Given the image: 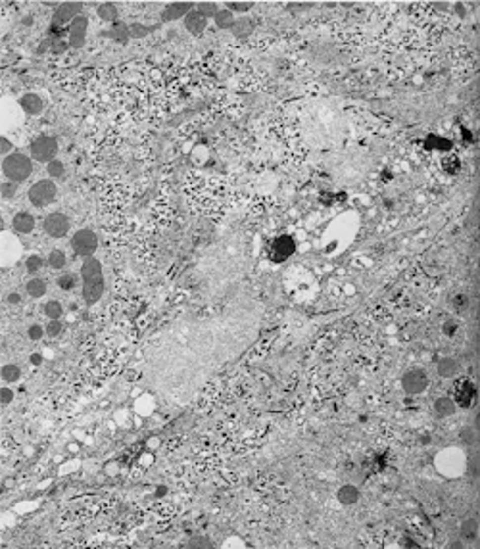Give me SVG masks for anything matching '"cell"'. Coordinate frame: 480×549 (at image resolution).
Masks as SVG:
<instances>
[{"label": "cell", "mask_w": 480, "mask_h": 549, "mask_svg": "<svg viewBox=\"0 0 480 549\" xmlns=\"http://www.w3.org/2000/svg\"><path fill=\"white\" fill-rule=\"evenodd\" d=\"M98 16L102 17L104 21H115V19H117V8H115V4H112V2L100 4V6H98Z\"/></svg>", "instance_id": "obj_22"}, {"label": "cell", "mask_w": 480, "mask_h": 549, "mask_svg": "<svg viewBox=\"0 0 480 549\" xmlns=\"http://www.w3.org/2000/svg\"><path fill=\"white\" fill-rule=\"evenodd\" d=\"M25 267H27L29 273H37L43 267V258L41 256H29L27 261H25Z\"/></svg>", "instance_id": "obj_32"}, {"label": "cell", "mask_w": 480, "mask_h": 549, "mask_svg": "<svg viewBox=\"0 0 480 549\" xmlns=\"http://www.w3.org/2000/svg\"><path fill=\"white\" fill-rule=\"evenodd\" d=\"M21 302V296L17 294V292H12L10 296H8V304H12V306H16V304H19Z\"/></svg>", "instance_id": "obj_41"}, {"label": "cell", "mask_w": 480, "mask_h": 549, "mask_svg": "<svg viewBox=\"0 0 480 549\" xmlns=\"http://www.w3.org/2000/svg\"><path fill=\"white\" fill-rule=\"evenodd\" d=\"M401 388L407 394H423L429 388V376L423 369H411L401 376Z\"/></svg>", "instance_id": "obj_7"}, {"label": "cell", "mask_w": 480, "mask_h": 549, "mask_svg": "<svg viewBox=\"0 0 480 549\" xmlns=\"http://www.w3.org/2000/svg\"><path fill=\"white\" fill-rule=\"evenodd\" d=\"M65 263H67V258L62 250H52L50 256H48V265L52 269H64Z\"/></svg>", "instance_id": "obj_23"}, {"label": "cell", "mask_w": 480, "mask_h": 549, "mask_svg": "<svg viewBox=\"0 0 480 549\" xmlns=\"http://www.w3.org/2000/svg\"><path fill=\"white\" fill-rule=\"evenodd\" d=\"M19 376H21V369L14 363H8V365L2 367V380L4 382H17Z\"/></svg>", "instance_id": "obj_21"}, {"label": "cell", "mask_w": 480, "mask_h": 549, "mask_svg": "<svg viewBox=\"0 0 480 549\" xmlns=\"http://www.w3.org/2000/svg\"><path fill=\"white\" fill-rule=\"evenodd\" d=\"M47 330L41 326V324H31L29 326V330H27V334H29V338L33 340V342H37V340L43 338V334H45Z\"/></svg>", "instance_id": "obj_35"}, {"label": "cell", "mask_w": 480, "mask_h": 549, "mask_svg": "<svg viewBox=\"0 0 480 549\" xmlns=\"http://www.w3.org/2000/svg\"><path fill=\"white\" fill-rule=\"evenodd\" d=\"M148 33H150V29L144 27V25H141V23H135V25L129 27V35H131V37H144V35H148Z\"/></svg>", "instance_id": "obj_37"}, {"label": "cell", "mask_w": 480, "mask_h": 549, "mask_svg": "<svg viewBox=\"0 0 480 549\" xmlns=\"http://www.w3.org/2000/svg\"><path fill=\"white\" fill-rule=\"evenodd\" d=\"M185 27H187L189 33H192V35H202L204 29L208 27V19L202 16L198 10H192V12H189L187 17H185Z\"/></svg>", "instance_id": "obj_11"}, {"label": "cell", "mask_w": 480, "mask_h": 549, "mask_svg": "<svg viewBox=\"0 0 480 549\" xmlns=\"http://www.w3.org/2000/svg\"><path fill=\"white\" fill-rule=\"evenodd\" d=\"M442 330H444L446 336H453V334L457 332V323H455V321H446Z\"/></svg>", "instance_id": "obj_39"}, {"label": "cell", "mask_w": 480, "mask_h": 549, "mask_svg": "<svg viewBox=\"0 0 480 549\" xmlns=\"http://www.w3.org/2000/svg\"><path fill=\"white\" fill-rule=\"evenodd\" d=\"M198 12L208 19V17H215V14L219 10H217V4H213V2H200L198 4Z\"/></svg>", "instance_id": "obj_27"}, {"label": "cell", "mask_w": 480, "mask_h": 549, "mask_svg": "<svg viewBox=\"0 0 480 549\" xmlns=\"http://www.w3.org/2000/svg\"><path fill=\"white\" fill-rule=\"evenodd\" d=\"M47 171H48V175H50V177H62V175H64V171H65V167H64V163L62 162L54 160V162L48 163Z\"/></svg>", "instance_id": "obj_31"}, {"label": "cell", "mask_w": 480, "mask_h": 549, "mask_svg": "<svg viewBox=\"0 0 480 549\" xmlns=\"http://www.w3.org/2000/svg\"><path fill=\"white\" fill-rule=\"evenodd\" d=\"M47 336H50V338H56V336H60L62 334V330H64V324L60 323L58 319H52L50 323L47 324Z\"/></svg>", "instance_id": "obj_29"}, {"label": "cell", "mask_w": 480, "mask_h": 549, "mask_svg": "<svg viewBox=\"0 0 480 549\" xmlns=\"http://www.w3.org/2000/svg\"><path fill=\"white\" fill-rule=\"evenodd\" d=\"M438 374L442 376V378H453L457 372H459V369H461V365H459V361L457 359H453V357H442L440 361H438Z\"/></svg>", "instance_id": "obj_16"}, {"label": "cell", "mask_w": 480, "mask_h": 549, "mask_svg": "<svg viewBox=\"0 0 480 549\" xmlns=\"http://www.w3.org/2000/svg\"><path fill=\"white\" fill-rule=\"evenodd\" d=\"M191 546L192 548H194V546H209V542H192Z\"/></svg>", "instance_id": "obj_42"}, {"label": "cell", "mask_w": 480, "mask_h": 549, "mask_svg": "<svg viewBox=\"0 0 480 549\" xmlns=\"http://www.w3.org/2000/svg\"><path fill=\"white\" fill-rule=\"evenodd\" d=\"M357 500H359V490L355 486L346 484L338 490V501L342 505H353V503H357Z\"/></svg>", "instance_id": "obj_17"}, {"label": "cell", "mask_w": 480, "mask_h": 549, "mask_svg": "<svg viewBox=\"0 0 480 549\" xmlns=\"http://www.w3.org/2000/svg\"><path fill=\"white\" fill-rule=\"evenodd\" d=\"M25 290H27V294H29L31 298H43V296L47 294V282H45L43 278H31V280L27 282Z\"/></svg>", "instance_id": "obj_20"}, {"label": "cell", "mask_w": 480, "mask_h": 549, "mask_svg": "<svg viewBox=\"0 0 480 549\" xmlns=\"http://www.w3.org/2000/svg\"><path fill=\"white\" fill-rule=\"evenodd\" d=\"M252 29H254V21L248 19V17H240V19H237V21L233 23V27H231V31L235 33V37H239V39L248 37V35L252 33Z\"/></svg>", "instance_id": "obj_18"}, {"label": "cell", "mask_w": 480, "mask_h": 549, "mask_svg": "<svg viewBox=\"0 0 480 549\" xmlns=\"http://www.w3.org/2000/svg\"><path fill=\"white\" fill-rule=\"evenodd\" d=\"M477 536H479V522H477V518H467L461 524V538L473 542V540H477Z\"/></svg>", "instance_id": "obj_19"}, {"label": "cell", "mask_w": 480, "mask_h": 549, "mask_svg": "<svg viewBox=\"0 0 480 549\" xmlns=\"http://www.w3.org/2000/svg\"><path fill=\"white\" fill-rule=\"evenodd\" d=\"M43 229H45V232H47L48 236H52V238H64L65 234L69 232V219L65 217L64 213L54 211V213H50V215L45 217Z\"/></svg>", "instance_id": "obj_6"}, {"label": "cell", "mask_w": 480, "mask_h": 549, "mask_svg": "<svg viewBox=\"0 0 480 549\" xmlns=\"http://www.w3.org/2000/svg\"><path fill=\"white\" fill-rule=\"evenodd\" d=\"M12 400H14V392H12L10 388H2V390H0V404L8 405Z\"/></svg>", "instance_id": "obj_38"}, {"label": "cell", "mask_w": 480, "mask_h": 549, "mask_svg": "<svg viewBox=\"0 0 480 549\" xmlns=\"http://www.w3.org/2000/svg\"><path fill=\"white\" fill-rule=\"evenodd\" d=\"M0 192H2V198H6V200H10V198H14L17 194V183H2V186H0Z\"/></svg>", "instance_id": "obj_30"}, {"label": "cell", "mask_w": 480, "mask_h": 549, "mask_svg": "<svg viewBox=\"0 0 480 549\" xmlns=\"http://www.w3.org/2000/svg\"><path fill=\"white\" fill-rule=\"evenodd\" d=\"M81 278H83V298L89 306H93L104 294L102 263L95 258L85 259V263L81 267Z\"/></svg>", "instance_id": "obj_1"}, {"label": "cell", "mask_w": 480, "mask_h": 549, "mask_svg": "<svg viewBox=\"0 0 480 549\" xmlns=\"http://www.w3.org/2000/svg\"><path fill=\"white\" fill-rule=\"evenodd\" d=\"M19 106H21V110L27 113V115H39V113L43 112V108H45V104H43L41 96H37V94H33V92L25 94V96H21V100H19Z\"/></svg>", "instance_id": "obj_13"}, {"label": "cell", "mask_w": 480, "mask_h": 549, "mask_svg": "<svg viewBox=\"0 0 480 549\" xmlns=\"http://www.w3.org/2000/svg\"><path fill=\"white\" fill-rule=\"evenodd\" d=\"M189 12H192V4H189V2L169 4V6L161 12V19H163V21H175V19H181V17H187Z\"/></svg>", "instance_id": "obj_10"}, {"label": "cell", "mask_w": 480, "mask_h": 549, "mask_svg": "<svg viewBox=\"0 0 480 549\" xmlns=\"http://www.w3.org/2000/svg\"><path fill=\"white\" fill-rule=\"evenodd\" d=\"M12 227L19 234H31L33 229H35V217H33L31 213H27V211H19V213H16V217L12 219Z\"/></svg>", "instance_id": "obj_12"}, {"label": "cell", "mask_w": 480, "mask_h": 549, "mask_svg": "<svg viewBox=\"0 0 480 549\" xmlns=\"http://www.w3.org/2000/svg\"><path fill=\"white\" fill-rule=\"evenodd\" d=\"M87 27H89V21H87L85 16H79L77 19L71 21V25H69V45L73 48H81L85 45Z\"/></svg>", "instance_id": "obj_8"}, {"label": "cell", "mask_w": 480, "mask_h": 549, "mask_svg": "<svg viewBox=\"0 0 480 549\" xmlns=\"http://www.w3.org/2000/svg\"><path fill=\"white\" fill-rule=\"evenodd\" d=\"M0 152L6 154V156H10L8 152H12V142H10L6 137H0Z\"/></svg>", "instance_id": "obj_40"}, {"label": "cell", "mask_w": 480, "mask_h": 549, "mask_svg": "<svg viewBox=\"0 0 480 549\" xmlns=\"http://www.w3.org/2000/svg\"><path fill=\"white\" fill-rule=\"evenodd\" d=\"M459 438H461V442H463V444H467V446L475 444V440H477L475 428H463V430H461V434H459Z\"/></svg>", "instance_id": "obj_36"}, {"label": "cell", "mask_w": 480, "mask_h": 549, "mask_svg": "<svg viewBox=\"0 0 480 549\" xmlns=\"http://www.w3.org/2000/svg\"><path fill=\"white\" fill-rule=\"evenodd\" d=\"M233 23H235V19H233V14H231L229 10H219V12L215 14V25H217L219 29H231Z\"/></svg>", "instance_id": "obj_24"}, {"label": "cell", "mask_w": 480, "mask_h": 549, "mask_svg": "<svg viewBox=\"0 0 480 549\" xmlns=\"http://www.w3.org/2000/svg\"><path fill=\"white\" fill-rule=\"evenodd\" d=\"M71 248L81 258H91L98 248V236L89 229H81L71 238Z\"/></svg>", "instance_id": "obj_5"}, {"label": "cell", "mask_w": 480, "mask_h": 549, "mask_svg": "<svg viewBox=\"0 0 480 549\" xmlns=\"http://www.w3.org/2000/svg\"><path fill=\"white\" fill-rule=\"evenodd\" d=\"M81 10H83V6H81L79 2H65V4H62L56 10V14H54V25H65V23L77 19Z\"/></svg>", "instance_id": "obj_9"}, {"label": "cell", "mask_w": 480, "mask_h": 549, "mask_svg": "<svg viewBox=\"0 0 480 549\" xmlns=\"http://www.w3.org/2000/svg\"><path fill=\"white\" fill-rule=\"evenodd\" d=\"M29 152H31V158L35 162L41 163H50L56 160V154H58V142L54 137H39L35 138L29 146Z\"/></svg>", "instance_id": "obj_4"}, {"label": "cell", "mask_w": 480, "mask_h": 549, "mask_svg": "<svg viewBox=\"0 0 480 549\" xmlns=\"http://www.w3.org/2000/svg\"><path fill=\"white\" fill-rule=\"evenodd\" d=\"M75 284H77V276H75L73 273H65L58 278V286L65 292L73 290V288H75Z\"/></svg>", "instance_id": "obj_26"}, {"label": "cell", "mask_w": 480, "mask_h": 549, "mask_svg": "<svg viewBox=\"0 0 480 549\" xmlns=\"http://www.w3.org/2000/svg\"><path fill=\"white\" fill-rule=\"evenodd\" d=\"M110 37L117 39L119 43H125V41H127V37H129V27H125V25H117V27L110 33Z\"/></svg>", "instance_id": "obj_34"}, {"label": "cell", "mask_w": 480, "mask_h": 549, "mask_svg": "<svg viewBox=\"0 0 480 549\" xmlns=\"http://www.w3.org/2000/svg\"><path fill=\"white\" fill-rule=\"evenodd\" d=\"M56 194H58L56 184L50 179H43V181H37L33 184L27 196H29V202L35 208H45V206L52 204L56 200Z\"/></svg>", "instance_id": "obj_3"}, {"label": "cell", "mask_w": 480, "mask_h": 549, "mask_svg": "<svg viewBox=\"0 0 480 549\" xmlns=\"http://www.w3.org/2000/svg\"><path fill=\"white\" fill-rule=\"evenodd\" d=\"M2 171L8 181L12 183H23L25 179H29V175L33 173V163L31 158L25 156V154H10L4 158L2 162Z\"/></svg>", "instance_id": "obj_2"}, {"label": "cell", "mask_w": 480, "mask_h": 549, "mask_svg": "<svg viewBox=\"0 0 480 549\" xmlns=\"http://www.w3.org/2000/svg\"><path fill=\"white\" fill-rule=\"evenodd\" d=\"M455 396H457V404L461 407H469L475 398V386L469 380H461L455 388Z\"/></svg>", "instance_id": "obj_15"}, {"label": "cell", "mask_w": 480, "mask_h": 549, "mask_svg": "<svg viewBox=\"0 0 480 549\" xmlns=\"http://www.w3.org/2000/svg\"><path fill=\"white\" fill-rule=\"evenodd\" d=\"M62 313H64V307H62L60 302L50 300V302L45 304V315H47L48 319H60V317H62Z\"/></svg>", "instance_id": "obj_25"}, {"label": "cell", "mask_w": 480, "mask_h": 549, "mask_svg": "<svg viewBox=\"0 0 480 549\" xmlns=\"http://www.w3.org/2000/svg\"><path fill=\"white\" fill-rule=\"evenodd\" d=\"M254 4L252 2H229L227 4V10L229 12H248Z\"/></svg>", "instance_id": "obj_33"}, {"label": "cell", "mask_w": 480, "mask_h": 549, "mask_svg": "<svg viewBox=\"0 0 480 549\" xmlns=\"http://www.w3.org/2000/svg\"><path fill=\"white\" fill-rule=\"evenodd\" d=\"M457 409V404L453 402V398L449 396H440L436 402H434V411L440 419H446V417H451Z\"/></svg>", "instance_id": "obj_14"}, {"label": "cell", "mask_w": 480, "mask_h": 549, "mask_svg": "<svg viewBox=\"0 0 480 549\" xmlns=\"http://www.w3.org/2000/svg\"><path fill=\"white\" fill-rule=\"evenodd\" d=\"M451 306H453V309H455L457 313H465L467 307H469V298H467L465 294H457V296H453Z\"/></svg>", "instance_id": "obj_28"}]
</instances>
